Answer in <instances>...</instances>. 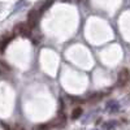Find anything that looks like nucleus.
<instances>
[{"label": "nucleus", "mask_w": 130, "mask_h": 130, "mask_svg": "<svg viewBox=\"0 0 130 130\" xmlns=\"http://www.w3.org/2000/svg\"><path fill=\"white\" fill-rule=\"evenodd\" d=\"M129 81H130V72L126 68L121 69L120 72H118V75H117L118 85H120V86H125V85L129 83Z\"/></svg>", "instance_id": "obj_1"}, {"label": "nucleus", "mask_w": 130, "mask_h": 130, "mask_svg": "<svg viewBox=\"0 0 130 130\" xmlns=\"http://www.w3.org/2000/svg\"><path fill=\"white\" fill-rule=\"evenodd\" d=\"M40 9H32L31 12L29 13V18H27V25L30 26V29L35 27L37 24H38V18H39V14H40Z\"/></svg>", "instance_id": "obj_2"}, {"label": "nucleus", "mask_w": 130, "mask_h": 130, "mask_svg": "<svg viewBox=\"0 0 130 130\" xmlns=\"http://www.w3.org/2000/svg\"><path fill=\"white\" fill-rule=\"evenodd\" d=\"M14 32L20 34L21 37H30L31 35V29L26 24H18L14 26Z\"/></svg>", "instance_id": "obj_3"}, {"label": "nucleus", "mask_w": 130, "mask_h": 130, "mask_svg": "<svg viewBox=\"0 0 130 130\" xmlns=\"http://www.w3.org/2000/svg\"><path fill=\"white\" fill-rule=\"evenodd\" d=\"M105 109H107L108 112H111V113H115V112H117L118 109H120V105L117 104V102L112 100V102H109V103L107 104V107H105Z\"/></svg>", "instance_id": "obj_4"}, {"label": "nucleus", "mask_w": 130, "mask_h": 130, "mask_svg": "<svg viewBox=\"0 0 130 130\" xmlns=\"http://www.w3.org/2000/svg\"><path fill=\"white\" fill-rule=\"evenodd\" d=\"M12 39V37H3L2 39H0V51H4L5 50V47L8 46V43H9V40Z\"/></svg>", "instance_id": "obj_5"}, {"label": "nucleus", "mask_w": 130, "mask_h": 130, "mask_svg": "<svg viewBox=\"0 0 130 130\" xmlns=\"http://www.w3.org/2000/svg\"><path fill=\"white\" fill-rule=\"evenodd\" d=\"M81 115H82V108H75V109L72 112V118L73 120H77L78 117H81Z\"/></svg>", "instance_id": "obj_6"}, {"label": "nucleus", "mask_w": 130, "mask_h": 130, "mask_svg": "<svg viewBox=\"0 0 130 130\" xmlns=\"http://www.w3.org/2000/svg\"><path fill=\"white\" fill-rule=\"evenodd\" d=\"M115 124H116V121H108V122H105V127L107 129H113Z\"/></svg>", "instance_id": "obj_7"}, {"label": "nucleus", "mask_w": 130, "mask_h": 130, "mask_svg": "<svg viewBox=\"0 0 130 130\" xmlns=\"http://www.w3.org/2000/svg\"><path fill=\"white\" fill-rule=\"evenodd\" d=\"M48 125H46V124H43V125H40V126H38V127H35L34 130H48Z\"/></svg>", "instance_id": "obj_8"}, {"label": "nucleus", "mask_w": 130, "mask_h": 130, "mask_svg": "<svg viewBox=\"0 0 130 130\" xmlns=\"http://www.w3.org/2000/svg\"><path fill=\"white\" fill-rule=\"evenodd\" d=\"M13 130H25V129H24V126H21V125H14Z\"/></svg>", "instance_id": "obj_9"}]
</instances>
